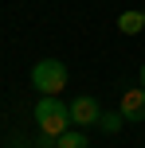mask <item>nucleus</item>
Segmentation results:
<instances>
[{
	"instance_id": "nucleus-7",
	"label": "nucleus",
	"mask_w": 145,
	"mask_h": 148,
	"mask_svg": "<svg viewBox=\"0 0 145 148\" xmlns=\"http://www.w3.org/2000/svg\"><path fill=\"white\" fill-rule=\"evenodd\" d=\"M122 125H126L122 113H102V121H98V129H106V133H118Z\"/></svg>"
},
{
	"instance_id": "nucleus-2",
	"label": "nucleus",
	"mask_w": 145,
	"mask_h": 148,
	"mask_svg": "<svg viewBox=\"0 0 145 148\" xmlns=\"http://www.w3.org/2000/svg\"><path fill=\"white\" fill-rule=\"evenodd\" d=\"M31 86L39 90V97H59L67 90V66L59 59H39L31 66Z\"/></svg>"
},
{
	"instance_id": "nucleus-9",
	"label": "nucleus",
	"mask_w": 145,
	"mask_h": 148,
	"mask_svg": "<svg viewBox=\"0 0 145 148\" xmlns=\"http://www.w3.org/2000/svg\"><path fill=\"white\" fill-rule=\"evenodd\" d=\"M141 16H145V8H141Z\"/></svg>"
},
{
	"instance_id": "nucleus-8",
	"label": "nucleus",
	"mask_w": 145,
	"mask_h": 148,
	"mask_svg": "<svg viewBox=\"0 0 145 148\" xmlns=\"http://www.w3.org/2000/svg\"><path fill=\"white\" fill-rule=\"evenodd\" d=\"M141 90H145V62H141Z\"/></svg>"
},
{
	"instance_id": "nucleus-4",
	"label": "nucleus",
	"mask_w": 145,
	"mask_h": 148,
	"mask_svg": "<svg viewBox=\"0 0 145 148\" xmlns=\"http://www.w3.org/2000/svg\"><path fill=\"white\" fill-rule=\"evenodd\" d=\"M118 113H122L126 121H145V90L133 86L122 94V105H118Z\"/></svg>"
},
{
	"instance_id": "nucleus-1",
	"label": "nucleus",
	"mask_w": 145,
	"mask_h": 148,
	"mask_svg": "<svg viewBox=\"0 0 145 148\" xmlns=\"http://www.w3.org/2000/svg\"><path fill=\"white\" fill-rule=\"evenodd\" d=\"M31 117H35L43 136H63L71 129V105H63V97H39Z\"/></svg>"
},
{
	"instance_id": "nucleus-6",
	"label": "nucleus",
	"mask_w": 145,
	"mask_h": 148,
	"mask_svg": "<svg viewBox=\"0 0 145 148\" xmlns=\"http://www.w3.org/2000/svg\"><path fill=\"white\" fill-rule=\"evenodd\" d=\"M55 148H90V140H86L83 129H67V133L55 140Z\"/></svg>"
},
{
	"instance_id": "nucleus-3",
	"label": "nucleus",
	"mask_w": 145,
	"mask_h": 148,
	"mask_svg": "<svg viewBox=\"0 0 145 148\" xmlns=\"http://www.w3.org/2000/svg\"><path fill=\"white\" fill-rule=\"evenodd\" d=\"M98 121H102V105L94 101V97L78 94L75 101H71V125H78V129H90V125H98Z\"/></svg>"
},
{
	"instance_id": "nucleus-5",
	"label": "nucleus",
	"mask_w": 145,
	"mask_h": 148,
	"mask_svg": "<svg viewBox=\"0 0 145 148\" xmlns=\"http://www.w3.org/2000/svg\"><path fill=\"white\" fill-rule=\"evenodd\" d=\"M118 27H122V35H137V31L145 27V16L141 12H122L118 16Z\"/></svg>"
}]
</instances>
